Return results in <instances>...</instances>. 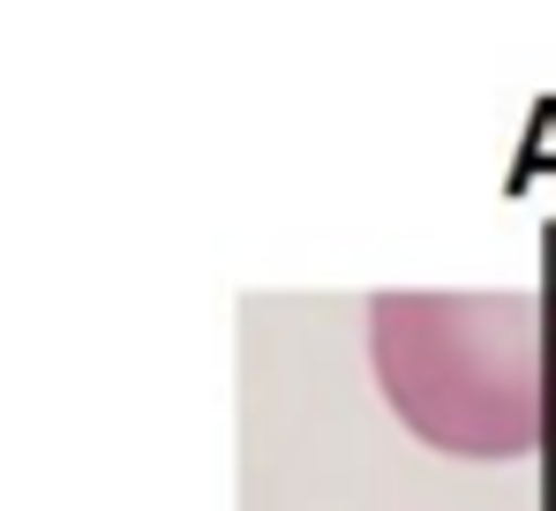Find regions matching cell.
Here are the masks:
<instances>
[{
	"label": "cell",
	"mask_w": 556,
	"mask_h": 511,
	"mask_svg": "<svg viewBox=\"0 0 556 511\" xmlns=\"http://www.w3.org/2000/svg\"><path fill=\"white\" fill-rule=\"evenodd\" d=\"M369 361L391 414L452 459L556 436V294H376Z\"/></svg>",
	"instance_id": "cell-1"
}]
</instances>
